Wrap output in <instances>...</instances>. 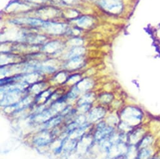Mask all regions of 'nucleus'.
<instances>
[{"instance_id":"obj_1","label":"nucleus","mask_w":160,"mask_h":159,"mask_svg":"<svg viewBox=\"0 0 160 159\" xmlns=\"http://www.w3.org/2000/svg\"><path fill=\"white\" fill-rule=\"evenodd\" d=\"M99 5L105 10L114 14L119 13L123 7L121 0H100Z\"/></svg>"},{"instance_id":"obj_2","label":"nucleus","mask_w":160,"mask_h":159,"mask_svg":"<svg viewBox=\"0 0 160 159\" xmlns=\"http://www.w3.org/2000/svg\"><path fill=\"white\" fill-rule=\"evenodd\" d=\"M42 26L48 33L53 34L62 33L65 31L66 28V26L64 25L50 22H45Z\"/></svg>"},{"instance_id":"obj_3","label":"nucleus","mask_w":160,"mask_h":159,"mask_svg":"<svg viewBox=\"0 0 160 159\" xmlns=\"http://www.w3.org/2000/svg\"><path fill=\"white\" fill-rule=\"evenodd\" d=\"M123 115L126 122H129L130 120V122H132L134 120H139L141 118V114L140 111L134 108H129V110H126L124 115Z\"/></svg>"},{"instance_id":"obj_4","label":"nucleus","mask_w":160,"mask_h":159,"mask_svg":"<svg viewBox=\"0 0 160 159\" xmlns=\"http://www.w3.org/2000/svg\"><path fill=\"white\" fill-rule=\"evenodd\" d=\"M13 23L15 24H27L32 26H43L45 22L41 20L33 19V18H24V19H18L12 21Z\"/></svg>"},{"instance_id":"obj_5","label":"nucleus","mask_w":160,"mask_h":159,"mask_svg":"<svg viewBox=\"0 0 160 159\" xmlns=\"http://www.w3.org/2000/svg\"><path fill=\"white\" fill-rule=\"evenodd\" d=\"M51 140L49 133L46 132H43L42 133L40 134L39 136H37L36 138H35L34 142L36 145L38 146H43L48 144Z\"/></svg>"},{"instance_id":"obj_6","label":"nucleus","mask_w":160,"mask_h":159,"mask_svg":"<svg viewBox=\"0 0 160 159\" xmlns=\"http://www.w3.org/2000/svg\"><path fill=\"white\" fill-rule=\"evenodd\" d=\"M77 23L79 26L83 28H88L92 24V20L88 17H83L77 21Z\"/></svg>"},{"instance_id":"obj_7","label":"nucleus","mask_w":160,"mask_h":159,"mask_svg":"<svg viewBox=\"0 0 160 159\" xmlns=\"http://www.w3.org/2000/svg\"><path fill=\"white\" fill-rule=\"evenodd\" d=\"M104 112L103 110H100L99 108H96L90 114V118L92 120H97L98 119L101 118L104 115Z\"/></svg>"},{"instance_id":"obj_8","label":"nucleus","mask_w":160,"mask_h":159,"mask_svg":"<svg viewBox=\"0 0 160 159\" xmlns=\"http://www.w3.org/2000/svg\"><path fill=\"white\" fill-rule=\"evenodd\" d=\"M60 45L59 43L52 42L48 43L45 46V50L50 53H52V52L53 53V52L57 51L58 48L60 49Z\"/></svg>"},{"instance_id":"obj_9","label":"nucleus","mask_w":160,"mask_h":159,"mask_svg":"<svg viewBox=\"0 0 160 159\" xmlns=\"http://www.w3.org/2000/svg\"><path fill=\"white\" fill-rule=\"evenodd\" d=\"M84 52L83 49L81 48H75L74 50H73V51L70 53V56H72V58H75V57H78L80 55L81 53H82Z\"/></svg>"},{"instance_id":"obj_10","label":"nucleus","mask_w":160,"mask_h":159,"mask_svg":"<svg viewBox=\"0 0 160 159\" xmlns=\"http://www.w3.org/2000/svg\"><path fill=\"white\" fill-rule=\"evenodd\" d=\"M25 1L28 2H31V3H36V2H39V3H42L45 2V0H25Z\"/></svg>"},{"instance_id":"obj_11","label":"nucleus","mask_w":160,"mask_h":159,"mask_svg":"<svg viewBox=\"0 0 160 159\" xmlns=\"http://www.w3.org/2000/svg\"><path fill=\"white\" fill-rule=\"evenodd\" d=\"M59 1V0H58ZM60 2H62L63 3H72L75 2V0H60Z\"/></svg>"},{"instance_id":"obj_12","label":"nucleus","mask_w":160,"mask_h":159,"mask_svg":"<svg viewBox=\"0 0 160 159\" xmlns=\"http://www.w3.org/2000/svg\"><path fill=\"white\" fill-rule=\"evenodd\" d=\"M114 159H126L125 157L122 156V155H119V156H118L116 157V158H114Z\"/></svg>"}]
</instances>
